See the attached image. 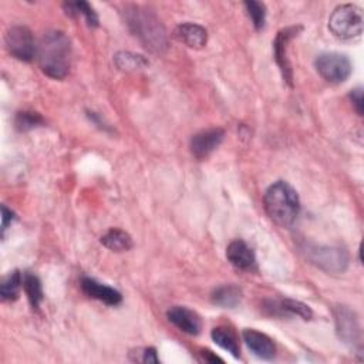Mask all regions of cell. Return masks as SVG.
I'll return each mask as SVG.
<instances>
[{
	"label": "cell",
	"mask_w": 364,
	"mask_h": 364,
	"mask_svg": "<svg viewBox=\"0 0 364 364\" xmlns=\"http://www.w3.org/2000/svg\"><path fill=\"white\" fill-rule=\"evenodd\" d=\"M212 303L225 309L236 307L242 299V290L235 284H225L212 291Z\"/></svg>",
	"instance_id": "17"
},
{
	"label": "cell",
	"mask_w": 364,
	"mask_h": 364,
	"mask_svg": "<svg viewBox=\"0 0 364 364\" xmlns=\"http://www.w3.org/2000/svg\"><path fill=\"white\" fill-rule=\"evenodd\" d=\"M23 289L27 294V299L33 309H38L40 303L43 301V287L40 279L33 273L23 274Z\"/></svg>",
	"instance_id": "21"
},
{
	"label": "cell",
	"mask_w": 364,
	"mask_h": 364,
	"mask_svg": "<svg viewBox=\"0 0 364 364\" xmlns=\"http://www.w3.org/2000/svg\"><path fill=\"white\" fill-rule=\"evenodd\" d=\"M350 100L353 102V107L354 109L357 111L358 115H363V88L361 87H357L354 90H351L350 92Z\"/></svg>",
	"instance_id": "26"
},
{
	"label": "cell",
	"mask_w": 364,
	"mask_h": 364,
	"mask_svg": "<svg viewBox=\"0 0 364 364\" xmlns=\"http://www.w3.org/2000/svg\"><path fill=\"white\" fill-rule=\"evenodd\" d=\"M263 202L269 218L282 228L290 226L300 210L297 192L284 181L272 183L264 193Z\"/></svg>",
	"instance_id": "3"
},
{
	"label": "cell",
	"mask_w": 364,
	"mask_h": 364,
	"mask_svg": "<svg viewBox=\"0 0 364 364\" xmlns=\"http://www.w3.org/2000/svg\"><path fill=\"white\" fill-rule=\"evenodd\" d=\"M175 37L191 48H202L208 41V31L195 23H182L175 28Z\"/></svg>",
	"instance_id": "16"
},
{
	"label": "cell",
	"mask_w": 364,
	"mask_h": 364,
	"mask_svg": "<svg viewBox=\"0 0 364 364\" xmlns=\"http://www.w3.org/2000/svg\"><path fill=\"white\" fill-rule=\"evenodd\" d=\"M81 289L88 297L100 300L108 306H117L122 300V296L117 289L109 287L104 283H100L91 277L81 279Z\"/></svg>",
	"instance_id": "12"
},
{
	"label": "cell",
	"mask_w": 364,
	"mask_h": 364,
	"mask_svg": "<svg viewBox=\"0 0 364 364\" xmlns=\"http://www.w3.org/2000/svg\"><path fill=\"white\" fill-rule=\"evenodd\" d=\"M226 257L232 266L240 270H252L256 264L253 250L243 240H233L226 247Z\"/></svg>",
	"instance_id": "15"
},
{
	"label": "cell",
	"mask_w": 364,
	"mask_h": 364,
	"mask_svg": "<svg viewBox=\"0 0 364 364\" xmlns=\"http://www.w3.org/2000/svg\"><path fill=\"white\" fill-rule=\"evenodd\" d=\"M314 67L318 75L331 84L344 82L353 70L350 58L341 53H323L317 55Z\"/></svg>",
	"instance_id": "5"
},
{
	"label": "cell",
	"mask_w": 364,
	"mask_h": 364,
	"mask_svg": "<svg viewBox=\"0 0 364 364\" xmlns=\"http://www.w3.org/2000/svg\"><path fill=\"white\" fill-rule=\"evenodd\" d=\"M243 341L246 343L247 348L257 355L262 360H272L276 354V346L273 340L266 336L264 333H260L253 328H246L243 331Z\"/></svg>",
	"instance_id": "13"
},
{
	"label": "cell",
	"mask_w": 364,
	"mask_h": 364,
	"mask_svg": "<svg viewBox=\"0 0 364 364\" xmlns=\"http://www.w3.org/2000/svg\"><path fill=\"white\" fill-rule=\"evenodd\" d=\"M23 287V274L18 270L9 273L0 286V296L3 301H13L18 297Z\"/></svg>",
	"instance_id": "20"
},
{
	"label": "cell",
	"mask_w": 364,
	"mask_h": 364,
	"mask_svg": "<svg viewBox=\"0 0 364 364\" xmlns=\"http://www.w3.org/2000/svg\"><path fill=\"white\" fill-rule=\"evenodd\" d=\"M64 10L68 16H82L90 27L98 26V16L94 9L87 1H67L64 3Z\"/></svg>",
	"instance_id": "23"
},
{
	"label": "cell",
	"mask_w": 364,
	"mask_h": 364,
	"mask_svg": "<svg viewBox=\"0 0 364 364\" xmlns=\"http://www.w3.org/2000/svg\"><path fill=\"white\" fill-rule=\"evenodd\" d=\"M273 316H299L304 320L311 318L313 313L310 307L301 301L291 300V299H282V300H269L264 307Z\"/></svg>",
	"instance_id": "14"
},
{
	"label": "cell",
	"mask_w": 364,
	"mask_h": 364,
	"mask_svg": "<svg viewBox=\"0 0 364 364\" xmlns=\"http://www.w3.org/2000/svg\"><path fill=\"white\" fill-rule=\"evenodd\" d=\"M301 27H287V28H283L277 33L276 38H274V43H273V53H274V60L282 71V75L284 78V81L291 85V80H293V75H291V67H290V63H289V58H287V43L290 41L291 37L297 36V31L300 30Z\"/></svg>",
	"instance_id": "10"
},
{
	"label": "cell",
	"mask_w": 364,
	"mask_h": 364,
	"mask_svg": "<svg viewBox=\"0 0 364 364\" xmlns=\"http://www.w3.org/2000/svg\"><path fill=\"white\" fill-rule=\"evenodd\" d=\"M71 43L64 31L50 30L44 33L37 46V60L41 71L55 80L68 74Z\"/></svg>",
	"instance_id": "1"
},
{
	"label": "cell",
	"mask_w": 364,
	"mask_h": 364,
	"mask_svg": "<svg viewBox=\"0 0 364 364\" xmlns=\"http://www.w3.org/2000/svg\"><path fill=\"white\" fill-rule=\"evenodd\" d=\"M334 317L340 340H343V343H346L350 348L361 351V330L354 313L350 309L340 306L336 309Z\"/></svg>",
	"instance_id": "8"
},
{
	"label": "cell",
	"mask_w": 364,
	"mask_h": 364,
	"mask_svg": "<svg viewBox=\"0 0 364 364\" xmlns=\"http://www.w3.org/2000/svg\"><path fill=\"white\" fill-rule=\"evenodd\" d=\"M14 219V213L11 209H9L6 205L1 206V230L4 232L7 229V226L13 222Z\"/></svg>",
	"instance_id": "28"
},
{
	"label": "cell",
	"mask_w": 364,
	"mask_h": 364,
	"mask_svg": "<svg viewBox=\"0 0 364 364\" xmlns=\"http://www.w3.org/2000/svg\"><path fill=\"white\" fill-rule=\"evenodd\" d=\"M7 51L21 61H31L37 55L33 33L26 26H13L4 36Z\"/></svg>",
	"instance_id": "6"
},
{
	"label": "cell",
	"mask_w": 364,
	"mask_h": 364,
	"mask_svg": "<svg viewBox=\"0 0 364 364\" xmlns=\"http://www.w3.org/2000/svg\"><path fill=\"white\" fill-rule=\"evenodd\" d=\"M114 63L119 70L124 71H134V70H139L146 67L149 63L148 60L141 55V54H135V53H129V51H119L114 55Z\"/></svg>",
	"instance_id": "22"
},
{
	"label": "cell",
	"mask_w": 364,
	"mask_h": 364,
	"mask_svg": "<svg viewBox=\"0 0 364 364\" xmlns=\"http://www.w3.org/2000/svg\"><path fill=\"white\" fill-rule=\"evenodd\" d=\"M166 317L175 327H178L181 331L186 334L196 336L200 331L202 323L199 316L195 311L189 310L188 307L173 306L168 310Z\"/></svg>",
	"instance_id": "11"
},
{
	"label": "cell",
	"mask_w": 364,
	"mask_h": 364,
	"mask_svg": "<svg viewBox=\"0 0 364 364\" xmlns=\"http://www.w3.org/2000/svg\"><path fill=\"white\" fill-rule=\"evenodd\" d=\"M141 354H142V355H141L139 361H142V363H155V364H156V363H159V358H158L156 351H155V348H154V347L144 348Z\"/></svg>",
	"instance_id": "27"
},
{
	"label": "cell",
	"mask_w": 364,
	"mask_h": 364,
	"mask_svg": "<svg viewBox=\"0 0 364 364\" xmlns=\"http://www.w3.org/2000/svg\"><path fill=\"white\" fill-rule=\"evenodd\" d=\"M330 31L340 40L358 38L363 33V13L355 4L336 7L328 18Z\"/></svg>",
	"instance_id": "4"
},
{
	"label": "cell",
	"mask_w": 364,
	"mask_h": 364,
	"mask_svg": "<svg viewBox=\"0 0 364 364\" xmlns=\"http://www.w3.org/2000/svg\"><path fill=\"white\" fill-rule=\"evenodd\" d=\"M101 243L112 252H127L132 247L131 236L121 229H109L101 236Z\"/></svg>",
	"instance_id": "19"
},
{
	"label": "cell",
	"mask_w": 364,
	"mask_h": 364,
	"mask_svg": "<svg viewBox=\"0 0 364 364\" xmlns=\"http://www.w3.org/2000/svg\"><path fill=\"white\" fill-rule=\"evenodd\" d=\"M225 131L222 128H209L195 134L191 139V152L198 159L208 158L223 141Z\"/></svg>",
	"instance_id": "9"
},
{
	"label": "cell",
	"mask_w": 364,
	"mask_h": 364,
	"mask_svg": "<svg viewBox=\"0 0 364 364\" xmlns=\"http://www.w3.org/2000/svg\"><path fill=\"white\" fill-rule=\"evenodd\" d=\"M14 124H16V128L18 131H30V129H34V128L43 125L44 119L37 112L21 111V112H17Z\"/></svg>",
	"instance_id": "24"
},
{
	"label": "cell",
	"mask_w": 364,
	"mask_h": 364,
	"mask_svg": "<svg viewBox=\"0 0 364 364\" xmlns=\"http://www.w3.org/2000/svg\"><path fill=\"white\" fill-rule=\"evenodd\" d=\"M212 340L225 351L230 353L235 358H239L240 355V348H239V341L236 334L228 328V327H215L210 333Z\"/></svg>",
	"instance_id": "18"
},
{
	"label": "cell",
	"mask_w": 364,
	"mask_h": 364,
	"mask_svg": "<svg viewBox=\"0 0 364 364\" xmlns=\"http://www.w3.org/2000/svg\"><path fill=\"white\" fill-rule=\"evenodd\" d=\"M246 7V11L255 26L256 30L263 28L264 20H266V6L260 1H245L243 3Z\"/></svg>",
	"instance_id": "25"
},
{
	"label": "cell",
	"mask_w": 364,
	"mask_h": 364,
	"mask_svg": "<svg viewBox=\"0 0 364 364\" xmlns=\"http://www.w3.org/2000/svg\"><path fill=\"white\" fill-rule=\"evenodd\" d=\"M202 355H203V360H205V361H209V363H216V361L223 363V360H222V358H219L218 355L212 354V351H209V350L202 351Z\"/></svg>",
	"instance_id": "29"
},
{
	"label": "cell",
	"mask_w": 364,
	"mask_h": 364,
	"mask_svg": "<svg viewBox=\"0 0 364 364\" xmlns=\"http://www.w3.org/2000/svg\"><path fill=\"white\" fill-rule=\"evenodd\" d=\"M309 259L328 273H341L348 264L347 252L341 247L314 246L307 250Z\"/></svg>",
	"instance_id": "7"
},
{
	"label": "cell",
	"mask_w": 364,
	"mask_h": 364,
	"mask_svg": "<svg viewBox=\"0 0 364 364\" xmlns=\"http://www.w3.org/2000/svg\"><path fill=\"white\" fill-rule=\"evenodd\" d=\"M129 31L152 53L162 54L168 47V37L159 18L148 9L128 6L124 11Z\"/></svg>",
	"instance_id": "2"
}]
</instances>
